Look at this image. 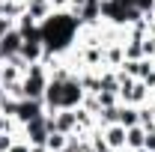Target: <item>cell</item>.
Here are the masks:
<instances>
[{
    "mask_svg": "<svg viewBox=\"0 0 155 152\" xmlns=\"http://www.w3.org/2000/svg\"><path fill=\"white\" fill-rule=\"evenodd\" d=\"M78 30L81 21L72 9H54L45 21H39V33H42V45L51 54H66L78 45Z\"/></svg>",
    "mask_w": 155,
    "mask_h": 152,
    "instance_id": "obj_1",
    "label": "cell"
},
{
    "mask_svg": "<svg viewBox=\"0 0 155 152\" xmlns=\"http://www.w3.org/2000/svg\"><path fill=\"white\" fill-rule=\"evenodd\" d=\"M87 98V90L81 84V75H72L66 81H48L45 87V111H66V107H81V101Z\"/></svg>",
    "mask_w": 155,
    "mask_h": 152,
    "instance_id": "obj_2",
    "label": "cell"
},
{
    "mask_svg": "<svg viewBox=\"0 0 155 152\" xmlns=\"http://www.w3.org/2000/svg\"><path fill=\"white\" fill-rule=\"evenodd\" d=\"M48 81H51L48 66L45 63H30L24 69V75H21V93H24V98H42Z\"/></svg>",
    "mask_w": 155,
    "mask_h": 152,
    "instance_id": "obj_3",
    "label": "cell"
},
{
    "mask_svg": "<svg viewBox=\"0 0 155 152\" xmlns=\"http://www.w3.org/2000/svg\"><path fill=\"white\" fill-rule=\"evenodd\" d=\"M69 9L78 15L81 27H96V24H101V0H87L81 6H69Z\"/></svg>",
    "mask_w": 155,
    "mask_h": 152,
    "instance_id": "obj_4",
    "label": "cell"
},
{
    "mask_svg": "<svg viewBox=\"0 0 155 152\" xmlns=\"http://www.w3.org/2000/svg\"><path fill=\"white\" fill-rule=\"evenodd\" d=\"M45 114V101L42 98H18V111H15V122L24 125V122H30V119H36V116Z\"/></svg>",
    "mask_w": 155,
    "mask_h": 152,
    "instance_id": "obj_5",
    "label": "cell"
},
{
    "mask_svg": "<svg viewBox=\"0 0 155 152\" xmlns=\"http://www.w3.org/2000/svg\"><path fill=\"white\" fill-rule=\"evenodd\" d=\"M51 114H54V131H63V134H75L78 131V114H75V107L51 111Z\"/></svg>",
    "mask_w": 155,
    "mask_h": 152,
    "instance_id": "obj_6",
    "label": "cell"
},
{
    "mask_svg": "<svg viewBox=\"0 0 155 152\" xmlns=\"http://www.w3.org/2000/svg\"><path fill=\"white\" fill-rule=\"evenodd\" d=\"M101 128V137L107 140V146L114 152L125 149V125H119V122H114V125H98Z\"/></svg>",
    "mask_w": 155,
    "mask_h": 152,
    "instance_id": "obj_7",
    "label": "cell"
},
{
    "mask_svg": "<svg viewBox=\"0 0 155 152\" xmlns=\"http://www.w3.org/2000/svg\"><path fill=\"white\" fill-rule=\"evenodd\" d=\"M21 42H24V36H21V30L18 27H12L6 36L0 39V54H3V60H9V57H15L21 51Z\"/></svg>",
    "mask_w": 155,
    "mask_h": 152,
    "instance_id": "obj_8",
    "label": "cell"
},
{
    "mask_svg": "<svg viewBox=\"0 0 155 152\" xmlns=\"http://www.w3.org/2000/svg\"><path fill=\"white\" fill-rule=\"evenodd\" d=\"M143 140H146V128H143V125H131V128H125V149H140Z\"/></svg>",
    "mask_w": 155,
    "mask_h": 152,
    "instance_id": "obj_9",
    "label": "cell"
},
{
    "mask_svg": "<svg viewBox=\"0 0 155 152\" xmlns=\"http://www.w3.org/2000/svg\"><path fill=\"white\" fill-rule=\"evenodd\" d=\"M119 125H125V128H131V125H140V116H137V107L134 104H122L119 101V119H116Z\"/></svg>",
    "mask_w": 155,
    "mask_h": 152,
    "instance_id": "obj_10",
    "label": "cell"
},
{
    "mask_svg": "<svg viewBox=\"0 0 155 152\" xmlns=\"http://www.w3.org/2000/svg\"><path fill=\"white\" fill-rule=\"evenodd\" d=\"M122 51H125V60H143V39H125L122 42Z\"/></svg>",
    "mask_w": 155,
    "mask_h": 152,
    "instance_id": "obj_11",
    "label": "cell"
},
{
    "mask_svg": "<svg viewBox=\"0 0 155 152\" xmlns=\"http://www.w3.org/2000/svg\"><path fill=\"white\" fill-rule=\"evenodd\" d=\"M66 140H69V134L51 131V134H48V140H45V146H48L51 152H63V149H66Z\"/></svg>",
    "mask_w": 155,
    "mask_h": 152,
    "instance_id": "obj_12",
    "label": "cell"
},
{
    "mask_svg": "<svg viewBox=\"0 0 155 152\" xmlns=\"http://www.w3.org/2000/svg\"><path fill=\"white\" fill-rule=\"evenodd\" d=\"M125 3H131L140 15H155V0H125Z\"/></svg>",
    "mask_w": 155,
    "mask_h": 152,
    "instance_id": "obj_13",
    "label": "cell"
},
{
    "mask_svg": "<svg viewBox=\"0 0 155 152\" xmlns=\"http://www.w3.org/2000/svg\"><path fill=\"white\" fill-rule=\"evenodd\" d=\"M143 57L155 60V36H146V39H143Z\"/></svg>",
    "mask_w": 155,
    "mask_h": 152,
    "instance_id": "obj_14",
    "label": "cell"
},
{
    "mask_svg": "<svg viewBox=\"0 0 155 152\" xmlns=\"http://www.w3.org/2000/svg\"><path fill=\"white\" fill-rule=\"evenodd\" d=\"M6 152H30V143H27V140H24V137H15V143H12V146H9V149Z\"/></svg>",
    "mask_w": 155,
    "mask_h": 152,
    "instance_id": "obj_15",
    "label": "cell"
},
{
    "mask_svg": "<svg viewBox=\"0 0 155 152\" xmlns=\"http://www.w3.org/2000/svg\"><path fill=\"white\" fill-rule=\"evenodd\" d=\"M12 27H15V18H6V15H0V39L6 36Z\"/></svg>",
    "mask_w": 155,
    "mask_h": 152,
    "instance_id": "obj_16",
    "label": "cell"
},
{
    "mask_svg": "<svg viewBox=\"0 0 155 152\" xmlns=\"http://www.w3.org/2000/svg\"><path fill=\"white\" fill-rule=\"evenodd\" d=\"M143 146L149 152H155V131H146V140H143Z\"/></svg>",
    "mask_w": 155,
    "mask_h": 152,
    "instance_id": "obj_17",
    "label": "cell"
},
{
    "mask_svg": "<svg viewBox=\"0 0 155 152\" xmlns=\"http://www.w3.org/2000/svg\"><path fill=\"white\" fill-rule=\"evenodd\" d=\"M30 152H51L48 146H30Z\"/></svg>",
    "mask_w": 155,
    "mask_h": 152,
    "instance_id": "obj_18",
    "label": "cell"
},
{
    "mask_svg": "<svg viewBox=\"0 0 155 152\" xmlns=\"http://www.w3.org/2000/svg\"><path fill=\"white\" fill-rule=\"evenodd\" d=\"M3 98H6V87L0 84V101H3Z\"/></svg>",
    "mask_w": 155,
    "mask_h": 152,
    "instance_id": "obj_19",
    "label": "cell"
},
{
    "mask_svg": "<svg viewBox=\"0 0 155 152\" xmlns=\"http://www.w3.org/2000/svg\"><path fill=\"white\" fill-rule=\"evenodd\" d=\"M128 152H149V149H146V146H140V149H128Z\"/></svg>",
    "mask_w": 155,
    "mask_h": 152,
    "instance_id": "obj_20",
    "label": "cell"
}]
</instances>
